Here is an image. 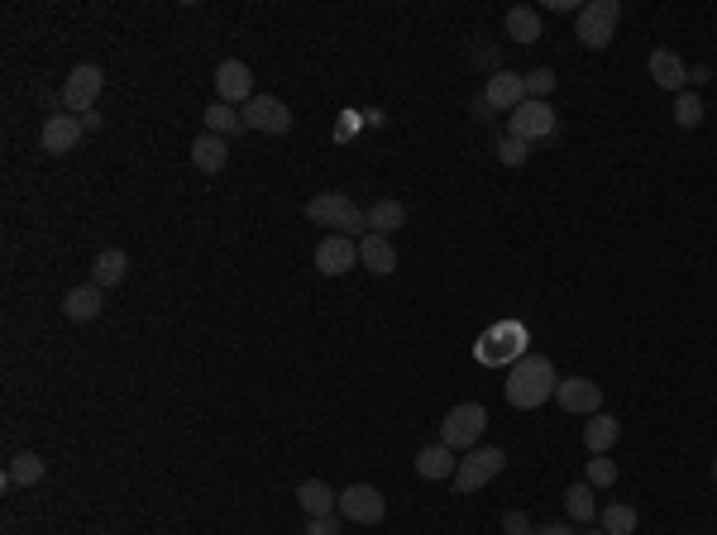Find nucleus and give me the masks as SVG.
Masks as SVG:
<instances>
[{"mask_svg":"<svg viewBox=\"0 0 717 535\" xmlns=\"http://www.w3.org/2000/svg\"><path fill=\"white\" fill-rule=\"evenodd\" d=\"M555 387H560L555 364H550L545 354H522L517 364L507 368V383H502V392H507V402H512L517 411H536L541 402H550V397H555Z\"/></svg>","mask_w":717,"mask_h":535,"instance_id":"f257e3e1","label":"nucleus"},{"mask_svg":"<svg viewBox=\"0 0 717 535\" xmlns=\"http://www.w3.org/2000/svg\"><path fill=\"white\" fill-rule=\"evenodd\" d=\"M306 220H316V225H326L330 235H354V230H369V220L364 211L349 201L345 192H321L306 201Z\"/></svg>","mask_w":717,"mask_h":535,"instance_id":"f03ea898","label":"nucleus"},{"mask_svg":"<svg viewBox=\"0 0 717 535\" xmlns=\"http://www.w3.org/2000/svg\"><path fill=\"white\" fill-rule=\"evenodd\" d=\"M483 430H488V411L478 407V402H459V407H450V416L440 421V445H450L455 454L478 450Z\"/></svg>","mask_w":717,"mask_h":535,"instance_id":"7ed1b4c3","label":"nucleus"},{"mask_svg":"<svg viewBox=\"0 0 717 535\" xmlns=\"http://www.w3.org/2000/svg\"><path fill=\"white\" fill-rule=\"evenodd\" d=\"M617 20H622V0H588V5H579L574 34L584 48H608L612 34H617Z\"/></svg>","mask_w":717,"mask_h":535,"instance_id":"20e7f679","label":"nucleus"},{"mask_svg":"<svg viewBox=\"0 0 717 535\" xmlns=\"http://www.w3.org/2000/svg\"><path fill=\"white\" fill-rule=\"evenodd\" d=\"M560 129V115L550 101H522V106L507 115V139H522V144H541V139H555Z\"/></svg>","mask_w":717,"mask_h":535,"instance_id":"39448f33","label":"nucleus"},{"mask_svg":"<svg viewBox=\"0 0 717 535\" xmlns=\"http://www.w3.org/2000/svg\"><path fill=\"white\" fill-rule=\"evenodd\" d=\"M502 469H507V454H502L498 445H488V450L478 445V450H469L464 459H459V469H455L450 483H455V493H478V488L493 483Z\"/></svg>","mask_w":717,"mask_h":535,"instance_id":"423d86ee","label":"nucleus"},{"mask_svg":"<svg viewBox=\"0 0 717 535\" xmlns=\"http://www.w3.org/2000/svg\"><path fill=\"white\" fill-rule=\"evenodd\" d=\"M101 86H106V77H101V67H72L63 82V110L67 115H87L91 106H96V96H101Z\"/></svg>","mask_w":717,"mask_h":535,"instance_id":"0eeeda50","label":"nucleus"},{"mask_svg":"<svg viewBox=\"0 0 717 535\" xmlns=\"http://www.w3.org/2000/svg\"><path fill=\"white\" fill-rule=\"evenodd\" d=\"M383 512H388V502H383V493L373 483H354V488L340 493V516L354 521V526H378Z\"/></svg>","mask_w":717,"mask_h":535,"instance_id":"6e6552de","label":"nucleus"},{"mask_svg":"<svg viewBox=\"0 0 717 535\" xmlns=\"http://www.w3.org/2000/svg\"><path fill=\"white\" fill-rule=\"evenodd\" d=\"M239 120H244V129H259V134H287L292 129V110L278 96H254L249 106H239Z\"/></svg>","mask_w":717,"mask_h":535,"instance_id":"1a4fd4ad","label":"nucleus"},{"mask_svg":"<svg viewBox=\"0 0 717 535\" xmlns=\"http://www.w3.org/2000/svg\"><path fill=\"white\" fill-rule=\"evenodd\" d=\"M259 91H254V72L239 63V58H225V63L216 67V101H225V106H249Z\"/></svg>","mask_w":717,"mask_h":535,"instance_id":"9d476101","label":"nucleus"},{"mask_svg":"<svg viewBox=\"0 0 717 535\" xmlns=\"http://www.w3.org/2000/svg\"><path fill=\"white\" fill-rule=\"evenodd\" d=\"M82 134H87L82 115H67V110L48 115L44 129H39V139H44V153H72L77 144H82Z\"/></svg>","mask_w":717,"mask_h":535,"instance_id":"9b49d317","label":"nucleus"},{"mask_svg":"<svg viewBox=\"0 0 717 535\" xmlns=\"http://www.w3.org/2000/svg\"><path fill=\"white\" fill-rule=\"evenodd\" d=\"M359 263V244L349 235H326L321 244H316V268L326 273V278H340V273H349Z\"/></svg>","mask_w":717,"mask_h":535,"instance_id":"f8f14e48","label":"nucleus"},{"mask_svg":"<svg viewBox=\"0 0 717 535\" xmlns=\"http://www.w3.org/2000/svg\"><path fill=\"white\" fill-rule=\"evenodd\" d=\"M555 402L574 416H593V411H603V392L593 378H565V383L555 387Z\"/></svg>","mask_w":717,"mask_h":535,"instance_id":"ddd939ff","label":"nucleus"},{"mask_svg":"<svg viewBox=\"0 0 717 535\" xmlns=\"http://www.w3.org/2000/svg\"><path fill=\"white\" fill-rule=\"evenodd\" d=\"M483 101H488V110H512L526 101V82H522V72H493L488 77V86H483Z\"/></svg>","mask_w":717,"mask_h":535,"instance_id":"4468645a","label":"nucleus"},{"mask_svg":"<svg viewBox=\"0 0 717 535\" xmlns=\"http://www.w3.org/2000/svg\"><path fill=\"white\" fill-rule=\"evenodd\" d=\"M101 306H106V292H101L96 282H82V287H72V292L63 297V316L67 321H77V325H87V321L101 316Z\"/></svg>","mask_w":717,"mask_h":535,"instance_id":"2eb2a0df","label":"nucleus"},{"mask_svg":"<svg viewBox=\"0 0 717 535\" xmlns=\"http://www.w3.org/2000/svg\"><path fill=\"white\" fill-rule=\"evenodd\" d=\"M646 67H651V82L665 86V91H674V96H679V91H684V82H689V67H684V58H679L674 48H655Z\"/></svg>","mask_w":717,"mask_h":535,"instance_id":"dca6fc26","label":"nucleus"},{"mask_svg":"<svg viewBox=\"0 0 717 535\" xmlns=\"http://www.w3.org/2000/svg\"><path fill=\"white\" fill-rule=\"evenodd\" d=\"M297 507H302L306 516H335L340 493H335L330 483H321V478H306V483H297Z\"/></svg>","mask_w":717,"mask_h":535,"instance_id":"f3484780","label":"nucleus"},{"mask_svg":"<svg viewBox=\"0 0 717 535\" xmlns=\"http://www.w3.org/2000/svg\"><path fill=\"white\" fill-rule=\"evenodd\" d=\"M617 440H622V421H617V416H608V411H593V416L584 421L588 454H608Z\"/></svg>","mask_w":717,"mask_h":535,"instance_id":"a211bd4d","label":"nucleus"},{"mask_svg":"<svg viewBox=\"0 0 717 535\" xmlns=\"http://www.w3.org/2000/svg\"><path fill=\"white\" fill-rule=\"evenodd\" d=\"M48 464L39 459L34 450H20L15 459H10V469H5V478H0V488H34V483H44Z\"/></svg>","mask_w":717,"mask_h":535,"instance_id":"6ab92c4d","label":"nucleus"},{"mask_svg":"<svg viewBox=\"0 0 717 535\" xmlns=\"http://www.w3.org/2000/svg\"><path fill=\"white\" fill-rule=\"evenodd\" d=\"M359 263H364L369 273H378V278L397 273V249H392V239H383V235H364V239H359Z\"/></svg>","mask_w":717,"mask_h":535,"instance_id":"aec40b11","label":"nucleus"},{"mask_svg":"<svg viewBox=\"0 0 717 535\" xmlns=\"http://www.w3.org/2000/svg\"><path fill=\"white\" fill-rule=\"evenodd\" d=\"M364 220H369V235L388 239L392 230H402V225H407V206H402V201H392V196H383V201H373L369 211H364Z\"/></svg>","mask_w":717,"mask_h":535,"instance_id":"412c9836","label":"nucleus"},{"mask_svg":"<svg viewBox=\"0 0 717 535\" xmlns=\"http://www.w3.org/2000/svg\"><path fill=\"white\" fill-rule=\"evenodd\" d=\"M455 469H459V459H455L450 445H426V450L416 454V473H421V478H431V483L455 478Z\"/></svg>","mask_w":717,"mask_h":535,"instance_id":"4be33fe9","label":"nucleus"},{"mask_svg":"<svg viewBox=\"0 0 717 535\" xmlns=\"http://www.w3.org/2000/svg\"><path fill=\"white\" fill-rule=\"evenodd\" d=\"M192 163L196 172H220L230 163V144L220 139V134H196L192 139Z\"/></svg>","mask_w":717,"mask_h":535,"instance_id":"5701e85b","label":"nucleus"},{"mask_svg":"<svg viewBox=\"0 0 717 535\" xmlns=\"http://www.w3.org/2000/svg\"><path fill=\"white\" fill-rule=\"evenodd\" d=\"M125 273H130V254L125 249H106V254H96V263H91V282L106 292V287H115V282H125Z\"/></svg>","mask_w":717,"mask_h":535,"instance_id":"b1692460","label":"nucleus"},{"mask_svg":"<svg viewBox=\"0 0 717 535\" xmlns=\"http://www.w3.org/2000/svg\"><path fill=\"white\" fill-rule=\"evenodd\" d=\"M502 24H507V39L512 43H526V48H531V43L541 39V15H536L531 5H512Z\"/></svg>","mask_w":717,"mask_h":535,"instance_id":"393cba45","label":"nucleus"},{"mask_svg":"<svg viewBox=\"0 0 717 535\" xmlns=\"http://www.w3.org/2000/svg\"><path fill=\"white\" fill-rule=\"evenodd\" d=\"M201 120H206V134H239L244 129V120H239V110L235 106H225V101H211V106L201 110Z\"/></svg>","mask_w":717,"mask_h":535,"instance_id":"a878e982","label":"nucleus"},{"mask_svg":"<svg viewBox=\"0 0 717 535\" xmlns=\"http://www.w3.org/2000/svg\"><path fill=\"white\" fill-rule=\"evenodd\" d=\"M502 340H522V325H502L493 335H483V340H478V359H483V364H498L502 354H512V344H502Z\"/></svg>","mask_w":717,"mask_h":535,"instance_id":"bb28decb","label":"nucleus"},{"mask_svg":"<svg viewBox=\"0 0 717 535\" xmlns=\"http://www.w3.org/2000/svg\"><path fill=\"white\" fill-rule=\"evenodd\" d=\"M636 507H627V502H612V507H603V531L608 535H631L636 531Z\"/></svg>","mask_w":717,"mask_h":535,"instance_id":"cd10ccee","label":"nucleus"},{"mask_svg":"<svg viewBox=\"0 0 717 535\" xmlns=\"http://www.w3.org/2000/svg\"><path fill=\"white\" fill-rule=\"evenodd\" d=\"M565 512L574 516V521H593V516H598V502H593V488H588V483H574L565 493Z\"/></svg>","mask_w":717,"mask_h":535,"instance_id":"c85d7f7f","label":"nucleus"},{"mask_svg":"<svg viewBox=\"0 0 717 535\" xmlns=\"http://www.w3.org/2000/svg\"><path fill=\"white\" fill-rule=\"evenodd\" d=\"M674 125H679V129H698V125H703V101H698L694 91H679V96H674Z\"/></svg>","mask_w":717,"mask_h":535,"instance_id":"c756f323","label":"nucleus"},{"mask_svg":"<svg viewBox=\"0 0 717 535\" xmlns=\"http://www.w3.org/2000/svg\"><path fill=\"white\" fill-rule=\"evenodd\" d=\"M522 82H526V101H545L555 91V72L550 67H531V72H522Z\"/></svg>","mask_w":717,"mask_h":535,"instance_id":"7c9ffc66","label":"nucleus"},{"mask_svg":"<svg viewBox=\"0 0 717 535\" xmlns=\"http://www.w3.org/2000/svg\"><path fill=\"white\" fill-rule=\"evenodd\" d=\"M588 488H612L617 483V464H612L608 454H593L588 459V478H584Z\"/></svg>","mask_w":717,"mask_h":535,"instance_id":"2f4dec72","label":"nucleus"},{"mask_svg":"<svg viewBox=\"0 0 717 535\" xmlns=\"http://www.w3.org/2000/svg\"><path fill=\"white\" fill-rule=\"evenodd\" d=\"M498 158L507 163V168H522L526 158H531V144H522V139H502V144H498Z\"/></svg>","mask_w":717,"mask_h":535,"instance_id":"473e14b6","label":"nucleus"},{"mask_svg":"<svg viewBox=\"0 0 717 535\" xmlns=\"http://www.w3.org/2000/svg\"><path fill=\"white\" fill-rule=\"evenodd\" d=\"M502 531L507 535H536V526L526 521V512H507L502 516Z\"/></svg>","mask_w":717,"mask_h":535,"instance_id":"72a5a7b5","label":"nucleus"},{"mask_svg":"<svg viewBox=\"0 0 717 535\" xmlns=\"http://www.w3.org/2000/svg\"><path fill=\"white\" fill-rule=\"evenodd\" d=\"M306 535H340L335 516H306Z\"/></svg>","mask_w":717,"mask_h":535,"instance_id":"f704fd0d","label":"nucleus"},{"mask_svg":"<svg viewBox=\"0 0 717 535\" xmlns=\"http://www.w3.org/2000/svg\"><path fill=\"white\" fill-rule=\"evenodd\" d=\"M536 535H574V531H569L565 521H555V526H536Z\"/></svg>","mask_w":717,"mask_h":535,"instance_id":"c9c22d12","label":"nucleus"},{"mask_svg":"<svg viewBox=\"0 0 717 535\" xmlns=\"http://www.w3.org/2000/svg\"><path fill=\"white\" fill-rule=\"evenodd\" d=\"M713 478H717V459H713Z\"/></svg>","mask_w":717,"mask_h":535,"instance_id":"e433bc0d","label":"nucleus"},{"mask_svg":"<svg viewBox=\"0 0 717 535\" xmlns=\"http://www.w3.org/2000/svg\"><path fill=\"white\" fill-rule=\"evenodd\" d=\"M593 535H608V531H593Z\"/></svg>","mask_w":717,"mask_h":535,"instance_id":"4c0bfd02","label":"nucleus"}]
</instances>
